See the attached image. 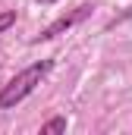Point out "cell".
Masks as SVG:
<instances>
[{"instance_id":"cell-1","label":"cell","mask_w":132,"mask_h":135,"mask_svg":"<svg viewBox=\"0 0 132 135\" xmlns=\"http://www.w3.org/2000/svg\"><path fill=\"white\" fill-rule=\"evenodd\" d=\"M54 69V60H38L32 66H25L22 72H16L3 88H0V110H13L16 104H22L35 88L41 85V79Z\"/></svg>"},{"instance_id":"cell-2","label":"cell","mask_w":132,"mask_h":135,"mask_svg":"<svg viewBox=\"0 0 132 135\" xmlns=\"http://www.w3.org/2000/svg\"><path fill=\"white\" fill-rule=\"evenodd\" d=\"M91 3H82V6H76V9H69V13H63V16H57L47 28H41V32L32 38V44H41V41H50V38H57V35H63V32H69L72 25H79L82 19H88L91 16Z\"/></svg>"},{"instance_id":"cell-3","label":"cell","mask_w":132,"mask_h":135,"mask_svg":"<svg viewBox=\"0 0 132 135\" xmlns=\"http://www.w3.org/2000/svg\"><path fill=\"white\" fill-rule=\"evenodd\" d=\"M54 132H66V116H54L41 126V135H54Z\"/></svg>"},{"instance_id":"cell-4","label":"cell","mask_w":132,"mask_h":135,"mask_svg":"<svg viewBox=\"0 0 132 135\" xmlns=\"http://www.w3.org/2000/svg\"><path fill=\"white\" fill-rule=\"evenodd\" d=\"M13 25H16V9H3L0 13V32H6Z\"/></svg>"},{"instance_id":"cell-5","label":"cell","mask_w":132,"mask_h":135,"mask_svg":"<svg viewBox=\"0 0 132 135\" xmlns=\"http://www.w3.org/2000/svg\"><path fill=\"white\" fill-rule=\"evenodd\" d=\"M38 3H54V0H38Z\"/></svg>"}]
</instances>
